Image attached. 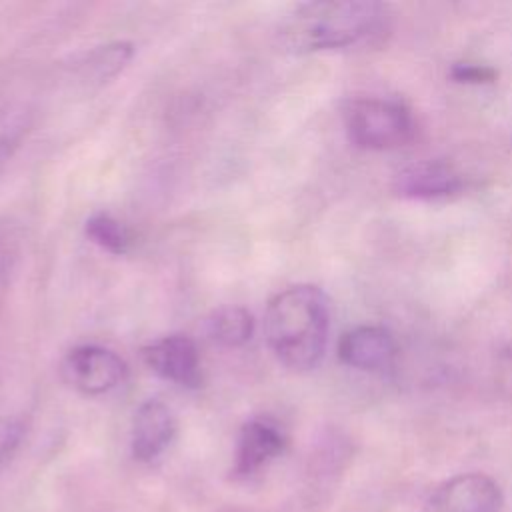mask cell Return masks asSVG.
<instances>
[{
  "instance_id": "ba28073f",
  "label": "cell",
  "mask_w": 512,
  "mask_h": 512,
  "mask_svg": "<svg viewBox=\"0 0 512 512\" xmlns=\"http://www.w3.org/2000/svg\"><path fill=\"white\" fill-rule=\"evenodd\" d=\"M176 434V418L172 410L150 398L138 406L132 420L130 434V450L132 456L140 462H154L174 440Z\"/></svg>"
},
{
  "instance_id": "52a82bcc",
  "label": "cell",
  "mask_w": 512,
  "mask_h": 512,
  "mask_svg": "<svg viewBox=\"0 0 512 512\" xmlns=\"http://www.w3.org/2000/svg\"><path fill=\"white\" fill-rule=\"evenodd\" d=\"M338 358L356 370L382 372L396 358V342L382 326H356L340 336Z\"/></svg>"
},
{
  "instance_id": "e0dca14e",
  "label": "cell",
  "mask_w": 512,
  "mask_h": 512,
  "mask_svg": "<svg viewBox=\"0 0 512 512\" xmlns=\"http://www.w3.org/2000/svg\"><path fill=\"white\" fill-rule=\"evenodd\" d=\"M504 356H506V360H508V364L512 366V342L506 346V350H504Z\"/></svg>"
},
{
  "instance_id": "9c48e42d",
  "label": "cell",
  "mask_w": 512,
  "mask_h": 512,
  "mask_svg": "<svg viewBox=\"0 0 512 512\" xmlns=\"http://www.w3.org/2000/svg\"><path fill=\"white\" fill-rule=\"evenodd\" d=\"M286 436L282 428L264 416L250 418L238 434L234 452V472L238 476H252L270 460L282 454Z\"/></svg>"
},
{
  "instance_id": "277c9868",
  "label": "cell",
  "mask_w": 512,
  "mask_h": 512,
  "mask_svg": "<svg viewBox=\"0 0 512 512\" xmlns=\"http://www.w3.org/2000/svg\"><path fill=\"white\" fill-rule=\"evenodd\" d=\"M60 374L74 390L100 396L118 388L128 376V364L114 350L100 344H80L66 352Z\"/></svg>"
},
{
  "instance_id": "4fadbf2b",
  "label": "cell",
  "mask_w": 512,
  "mask_h": 512,
  "mask_svg": "<svg viewBox=\"0 0 512 512\" xmlns=\"http://www.w3.org/2000/svg\"><path fill=\"white\" fill-rule=\"evenodd\" d=\"M134 50L128 42H114L106 46H98L88 54V60L84 62L88 68V74H92L96 80H106L116 76L132 58Z\"/></svg>"
},
{
  "instance_id": "9a60e30c",
  "label": "cell",
  "mask_w": 512,
  "mask_h": 512,
  "mask_svg": "<svg viewBox=\"0 0 512 512\" xmlns=\"http://www.w3.org/2000/svg\"><path fill=\"white\" fill-rule=\"evenodd\" d=\"M450 76L462 84H488L496 80V72L490 66L474 62H456L450 70Z\"/></svg>"
},
{
  "instance_id": "5bb4252c",
  "label": "cell",
  "mask_w": 512,
  "mask_h": 512,
  "mask_svg": "<svg viewBox=\"0 0 512 512\" xmlns=\"http://www.w3.org/2000/svg\"><path fill=\"white\" fill-rule=\"evenodd\" d=\"M28 128V116L22 108L2 106L0 108V172L12 158L20 140Z\"/></svg>"
},
{
  "instance_id": "2e32d148",
  "label": "cell",
  "mask_w": 512,
  "mask_h": 512,
  "mask_svg": "<svg viewBox=\"0 0 512 512\" xmlns=\"http://www.w3.org/2000/svg\"><path fill=\"white\" fill-rule=\"evenodd\" d=\"M24 436V424L12 416H0V462L6 460Z\"/></svg>"
},
{
  "instance_id": "5b68a950",
  "label": "cell",
  "mask_w": 512,
  "mask_h": 512,
  "mask_svg": "<svg viewBox=\"0 0 512 512\" xmlns=\"http://www.w3.org/2000/svg\"><path fill=\"white\" fill-rule=\"evenodd\" d=\"M142 360L158 378L180 388H198L202 384L198 346L184 334L152 340L142 348Z\"/></svg>"
},
{
  "instance_id": "8992f818",
  "label": "cell",
  "mask_w": 512,
  "mask_h": 512,
  "mask_svg": "<svg viewBox=\"0 0 512 512\" xmlns=\"http://www.w3.org/2000/svg\"><path fill=\"white\" fill-rule=\"evenodd\" d=\"M502 492L486 474H460L440 484L426 502L424 512H498Z\"/></svg>"
},
{
  "instance_id": "7c38bea8",
  "label": "cell",
  "mask_w": 512,
  "mask_h": 512,
  "mask_svg": "<svg viewBox=\"0 0 512 512\" xmlns=\"http://www.w3.org/2000/svg\"><path fill=\"white\" fill-rule=\"evenodd\" d=\"M86 236L100 246L102 250L110 254H126L132 246V234L118 218H114L110 212H94L88 216L84 224Z\"/></svg>"
},
{
  "instance_id": "30bf717a",
  "label": "cell",
  "mask_w": 512,
  "mask_h": 512,
  "mask_svg": "<svg viewBox=\"0 0 512 512\" xmlns=\"http://www.w3.org/2000/svg\"><path fill=\"white\" fill-rule=\"evenodd\" d=\"M462 188L458 170L442 160H420L408 164L394 176V190L402 198L436 200L456 194Z\"/></svg>"
},
{
  "instance_id": "8fae6325",
  "label": "cell",
  "mask_w": 512,
  "mask_h": 512,
  "mask_svg": "<svg viewBox=\"0 0 512 512\" xmlns=\"http://www.w3.org/2000/svg\"><path fill=\"white\" fill-rule=\"evenodd\" d=\"M208 336L226 348L244 346L254 332V318L242 306H222L208 318Z\"/></svg>"
},
{
  "instance_id": "3957f363",
  "label": "cell",
  "mask_w": 512,
  "mask_h": 512,
  "mask_svg": "<svg viewBox=\"0 0 512 512\" xmlns=\"http://www.w3.org/2000/svg\"><path fill=\"white\" fill-rule=\"evenodd\" d=\"M348 140L362 150H392L414 136L410 110L390 98H356L344 110Z\"/></svg>"
},
{
  "instance_id": "7a4b0ae2",
  "label": "cell",
  "mask_w": 512,
  "mask_h": 512,
  "mask_svg": "<svg viewBox=\"0 0 512 512\" xmlns=\"http://www.w3.org/2000/svg\"><path fill=\"white\" fill-rule=\"evenodd\" d=\"M382 4L366 0H320L294 6L280 22V44L296 54L346 48L372 34Z\"/></svg>"
},
{
  "instance_id": "6da1fadb",
  "label": "cell",
  "mask_w": 512,
  "mask_h": 512,
  "mask_svg": "<svg viewBox=\"0 0 512 512\" xmlns=\"http://www.w3.org/2000/svg\"><path fill=\"white\" fill-rule=\"evenodd\" d=\"M330 304L312 284H296L278 292L264 314L266 344L276 360L294 370H314L326 352Z\"/></svg>"
}]
</instances>
